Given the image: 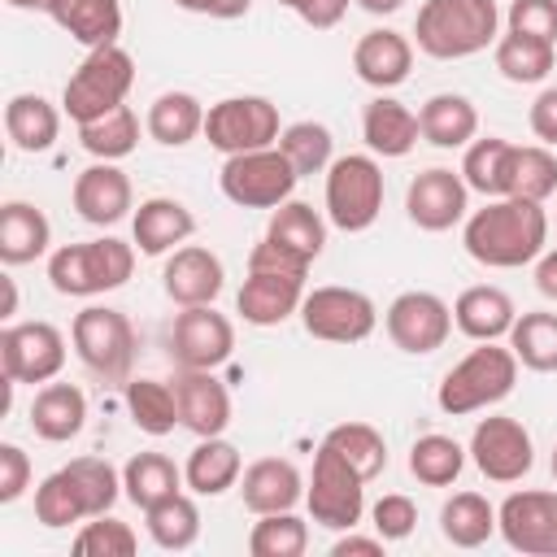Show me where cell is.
Listing matches in <instances>:
<instances>
[{
  "instance_id": "6da1fadb",
  "label": "cell",
  "mask_w": 557,
  "mask_h": 557,
  "mask_svg": "<svg viewBox=\"0 0 557 557\" xmlns=\"http://www.w3.org/2000/svg\"><path fill=\"white\" fill-rule=\"evenodd\" d=\"M461 244L487 270H522L548 248V213L535 200L492 196L483 209L466 213Z\"/></svg>"
},
{
  "instance_id": "7a4b0ae2",
  "label": "cell",
  "mask_w": 557,
  "mask_h": 557,
  "mask_svg": "<svg viewBox=\"0 0 557 557\" xmlns=\"http://www.w3.org/2000/svg\"><path fill=\"white\" fill-rule=\"evenodd\" d=\"M418 52L435 61H461L500 39L496 0H422L413 17Z\"/></svg>"
},
{
  "instance_id": "3957f363",
  "label": "cell",
  "mask_w": 557,
  "mask_h": 557,
  "mask_svg": "<svg viewBox=\"0 0 557 557\" xmlns=\"http://www.w3.org/2000/svg\"><path fill=\"white\" fill-rule=\"evenodd\" d=\"M518 383V357L509 344L500 339H487L479 348H470L440 383L435 392V405L440 413L448 418H466V413H479V409H492L500 405Z\"/></svg>"
},
{
  "instance_id": "277c9868",
  "label": "cell",
  "mask_w": 557,
  "mask_h": 557,
  "mask_svg": "<svg viewBox=\"0 0 557 557\" xmlns=\"http://www.w3.org/2000/svg\"><path fill=\"white\" fill-rule=\"evenodd\" d=\"M131 274H135V244L117 235L61 244L48 257V283L61 296H100V292L122 287Z\"/></svg>"
},
{
  "instance_id": "5b68a950",
  "label": "cell",
  "mask_w": 557,
  "mask_h": 557,
  "mask_svg": "<svg viewBox=\"0 0 557 557\" xmlns=\"http://www.w3.org/2000/svg\"><path fill=\"white\" fill-rule=\"evenodd\" d=\"M135 87V61L122 44H104V48H87V57L78 61V70L65 78L61 91V109L83 126L104 117L109 109L126 104Z\"/></svg>"
},
{
  "instance_id": "8992f818",
  "label": "cell",
  "mask_w": 557,
  "mask_h": 557,
  "mask_svg": "<svg viewBox=\"0 0 557 557\" xmlns=\"http://www.w3.org/2000/svg\"><path fill=\"white\" fill-rule=\"evenodd\" d=\"M383 165L374 152H348L326 165V222L344 235H361L383 213Z\"/></svg>"
},
{
  "instance_id": "52a82bcc",
  "label": "cell",
  "mask_w": 557,
  "mask_h": 557,
  "mask_svg": "<svg viewBox=\"0 0 557 557\" xmlns=\"http://www.w3.org/2000/svg\"><path fill=\"white\" fill-rule=\"evenodd\" d=\"M70 344H74V357L87 366V374H96L104 383H126L131 379L139 339H135V326L122 309L87 305L70 322Z\"/></svg>"
},
{
  "instance_id": "ba28073f",
  "label": "cell",
  "mask_w": 557,
  "mask_h": 557,
  "mask_svg": "<svg viewBox=\"0 0 557 557\" xmlns=\"http://www.w3.org/2000/svg\"><path fill=\"white\" fill-rule=\"evenodd\" d=\"M305 505H309V518L326 531H352L366 513V479L326 440L313 453V470H309V483H305Z\"/></svg>"
},
{
  "instance_id": "9c48e42d",
  "label": "cell",
  "mask_w": 557,
  "mask_h": 557,
  "mask_svg": "<svg viewBox=\"0 0 557 557\" xmlns=\"http://www.w3.org/2000/svg\"><path fill=\"white\" fill-rule=\"evenodd\" d=\"M296 183L300 174L278 144L257 148V152H235L222 161V174H218L222 196L239 209H278L283 200H292Z\"/></svg>"
},
{
  "instance_id": "30bf717a",
  "label": "cell",
  "mask_w": 557,
  "mask_h": 557,
  "mask_svg": "<svg viewBox=\"0 0 557 557\" xmlns=\"http://www.w3.org/2000/svg\"><path fill=\"white\" fill-rule=\"evenodd\" d=\"M278 135H283L278 104L270 96H226V100L209 104V113H205V139L222 157L270 148V144H278Z\"/></svg>"
},
{
  "instance_id": "8fae6325",
  "label": "cell",
  "mask_w": 557,
  "mask_h": 557,
  "mask_svg": "<svg viewBox=\"0 0 557 557\" xmlns=\"http://www.w3.org/2000/svg\"><path fill=\"white\" fill-rule=\"evenodd\" d=\"M300 326L313 339H322V344H361V339L374 335L379 309H374V300L366 292L326 283V287L305 292V300H300Z\"/></svg>"
},
{
  "instance_id": "7c38bea8",
  "label": "cell",
  "mask_w": 557,
  "mask_h": 557,
  "mask_svg": "<svg viewBox=\"0 0 557 557\" xmlns=\"http://www.w3.org/2000/svg\"><path fill=\"white\" fill-rule=\"evenodd\" d=\"M383 326H387V339L400 352L426 357V352H435V348L448 344V335H453V305L444 296H435V292L413 287V292H400L387 305Z\"/></svg>"
},
{
  "instance_id": "4fadbf2b",
  "label": "cell",
  "mask_w": 557,
  "mask_h": 557,
  "mask_svg": "<svg viewBox=\"0 0 557 557\" xmlns=\"http://www.w3.org/2000/svg\"><path fill=\"white\" fill-rule=\"evenodd\" d=\"M470 461L479 466L483 479L492 483H518L531 474L535 466V444H531V431L509 418V413H492V418H479V426L470 431Z\"/></svg>"
},
{
  "instance_id": "5bb4252c",
  "label": "cell",
  "mask_w": 557,
  "mask_h": 557,
  "mask_svg": "<svg viewBox=\"0 0 557 557\" xmlns=\"http://www.w3.org/2000/svg\"><path fill=\"white\" fill-rule=\"evenodd\" d=\"M496 531L513 553L557 557V492L522 487L496 505Z\"/></svg>"
},
{
  "instance_id": "9a60e30c",
  "label": "cell",
  "mask_w": 557,
  "mask_h": 557,
  "mask_svg": "<svg viewBox=\"0 0 557 557\" xmlns=\"http://www.w3.org/2000/svg\"><path fill=\"white\" fill-rule=\"evenodd\" d=\"M0 370L13 383H52L65 370V335L52 322H9L0 331Z\"/></svg>"
},
{
  "instance_id": "2e32d148",
  "label": "cell",
  "mask_w": 557,
  "mask_h": 557,
  "mask_svg": "<svg viewBox=\"0 0 557 557\" xmlns=\"http://www.w3.org/2000/svg\"><path fill=\"white\" fill-rule=\"evenodd\" d=\"M235 352V322L213 305H191L170 326V361L183 370H218Z\"/></svg>"
},
{
  "instance_id": "e0dca14e",
  "label": "cell",
  "mask_w": 557,
  "mask_h": 557,
  "mask_svg": "<svg viewBox=\"0 0 557 557\" xmlns=\"http://www.w3.org/2000/svg\"><path fill=\"white\" fill-rule=\"evenodd\" d=\"M405 213L418 231H453L457 222H466L470 213V187L461 178V170H448V165H431L422 174L409 178L405 187Z\"/></svg>"
},
{
  "instance_id": "ac0fdd59",
  "label": "cell",
  "mask_w": 557,
  "mask_h": 557,
  "mask_svg": "<svg viewBox=\"0 0 557 557\" xmlns=\"http://www.w3.org/2000/svg\"><path fill=\"white\" fill-rule=\"evenodd\" d=\"M161 287L165 296L178 305V309H191V305H213L226 287V265L213 248L205 244H183L165 257L161 265Z\"/></svg>"
},
{
  "instance_id": "d6986e66",
  "label": "cell",
  "mask_w": 557,
  "mask_h": 557,
  "mask_svg": "<svg viewBox=\"0 0 557 557\" xmlns=\"http://www.w3.org/2000/svg\"><path fill=\"white\" fill-rule=\"evenodd\" d=\"M178 400V426H187L196 440L222 435L231 426V392L213 370H174L170 379Z\"/></svg>"
},
{
  "instance_id": "ffe728a7",
  "label": "cell",
  "mask_w": 557,
  "mask_h": 557,
  "mask_svg": "<svg viewBox=\"0 0 557 557\" xmlns=\"http://www.w3.org/2000/svg\"><path fill=\"white\" fill-rule=\"evenodd\" d=\"M74 213L91 226H117L131 209H135V187L126 178V170H117V161H91L74 187H70Z\"/></svg>"
},
{
  "instance_id": "44dd1931",
  "label": "cell",
  "mask_w": 557,
  "mask_h": 557,
  "mask_svg": "<svg viewBox=\"0 0 557 557\" xmlns=\"http://www.w3.org/2000/svg\"><path fill=\"white\" fill-rule=\"evenodd\" d=\"M300 300H305V274L248 270L244 287L235 292V313L248 326H278L292 313H300Z\"/></svg>"
},
{
  "instance_id": "7402d4cb",
  "label": "cell",
  "mask_w": 557,
  "mask_h": 557,
  "mask_svg": "<svg viewBox=\"0 0 557 557\" xmlns=\"http://www.w3.org/2000/svg\"><path fill=\"white\" fill-rule=\"evenodd\" d=\"M352 70L366 87L374 91H392L409 78L413 70V39L392 30V26H374L352 44Z\"/></svg>"
},
{
  "instance_id": "603a6c76",
  "label": "cell",
  "mask_w": 557,
  "mask_h": 557,
  "mask_svg": "<svg viewBox=\"0 0 557 557\" xmlns=\"http://www.w3.org/2000/svg\"><path fill=\"white\" fill-rule=\"evenodd\" d=\"M196 235V218L183 200L174 196H148L139 200V209L131 213V244L144 257H170L174 248H183Z\"/></svg>"
},
{
  "instance_id": "cb8c5ba5",
  "label": "cell",
  "mask_w": 557,
  "mask_h": 557,
  "mask_svg": "<svg viewBox=\"0 0 557 557\" xmlns=\"http://www.w3.org/2000/svg\"><path fill=\"white\" fill-rule=\"evenodd\" d=\"M239 496H244V509L252 518L257 513H283V509H296L305 500V474L287 457H257L239 474Z\"/></svg>"
},
{
  "instance_id": "d4e9b609",
  "label": "cell",
  "mask_w": 557,
  "mask_h": 557,
  "mask_svg": "<svg viewBox=\"0 0 557 557\" xmlns=\"http://www.w3.org/2000/svg\"><path fill=\"white\" fill-rule=\"evenodd\" d=\"M513 296L505 287H492V283H474L466 287L457 300H453V326L474 339V344H487V339H509L513 331Z\"/></svg>"
},
{
  "instance_id": "484cf974",
  "label": "cell",
  "mask_w": 557,
  "mask_h": 557,
  "mask_svg": "<svg viewBox=\"0 0 557 557\" xmlns=\"http://www.w3.org/2000/svg\"><path fill=\"white\" fill-rule=\"evenodd\" d=\"M361 139H366V148H370L374 157H387V161L409 157L413 144L422 139L418 113H413L409 104H400L396 96L379 91V96L361 109Z\"/></svg>"
},
{
  "instance_id": "4316f807",
  "label": "cell",
  "mask_w": 557,
  "mask_h": 557,
  "mask_svg": "<svg viewBox=\"0 0 557 557\" xmlns=\"http://www.w3.org/2000/svg\"><path fill=\"white\" fill-rule=\"evenodd\" d=\"M87 426V396L74 383H44L30 400V431L48 444H70Z\"/></svg>"
},
{
  "instance_id": "83f0119b",
  "label": "cell",
  "mask_w": 557,
  "mask_h": 557,
  "mask_svg": "<svg viewBox=\"0 0 557 557\" xmlns=\"http://www.w3.org/2000/svg\"><path fill=\"white\" fill-rule=\"evenodd\" d=\"M418 131L431 148H466L479 135V109L461 91H435L418 109Z\"/></svg>"
},
{
  "instance_id": "f1b7e54d",
  "label": "cell",
  "mask_w": 557,
  "mask_h": 557,
  "mask_svg": "<svg viewBox=\"0 0 557 557\" xmlns=\"http://www.w3.org/2000/svg\"><path fill=\"white\" fill-rule=\"evenodd\" d=\"M52 244V222L30 200H4L0 205V261L4 265H30Z\"/></svg>"
},
{
  "instance_id": "f546056e",
  "label": "cell",
  "mask_w": 557,
  "mask_h": 557,
  "mask_svg": "<svg viewBox=\"0 0 557 557\" xmlns=\"http://www.w3.org/2000/svg\"><path fill=\"white\" fill-rule=\"evenodd\" d=\"M557 191V152L544 144H509L500 170V196L544 205Z\"/></svg>"
},
{
  "instance_id": "4dcf8cb0",
  "label": "cell",
  "mask_w": 557,
  "mask_h": 557,
  "mask_svg": "<svg viewBox=\"0 0 557 557\" xmlns=\"http://www.w3.org/2000/svg\"><path fill=\"white\" fill-rule=\"evenodd\" d=\"M4 135L17 152H48L61 135V109L52 100H44L39 91H17L4 104Z\"/></svg>"
},
{
  "instance_id": "1f68e13d",
  "label": "cell",
  "mask_w": 557,
  "mask_h": 557,
  "mask_svg": "<svg viewBox=\"0 0 557 557\" xmlns=\"http://www.w3.org/2000/svg\"><path fill=\"white\" fill-rule=\"evenodd\" d=\"M239 474H244V457L222 435H205L183 461V479L196 496H222L239 483Z\"/></svg>"
},
{
  "instance_id": "d6a6232c",
  "label": "cell",
  "mask_w": 557,
  "mask_h": 557,
  "mask_svg": "<svg viewBox=\"0 0 557 557\" xmlns=\"http://www.w3.org/2000/svg\"><path fill=\"white\" fill-rule=\"evenodd\" d=\"M48 17L83 48H104L122 35V0H52Z\"/></svg>"
},
{
  "instance_id": "836d02e7",
  "label": "cell",
  "mask_w": 557,
  "mask_h": 557,
  "mask_svg": "<svg viewBox=\"0 0 557 557\" xmlns=\"http://www.w3.org/2000/svg\"><path fill=\"white\" fill-rule=\"evenodd\" d=\"M205 104L191 96V91H161L152 104H148V117H144V131L161 144V148H183L191 144L196 135H205Z\"/></svg>"
},
{
  "instance_id": "e575fe53",
  "label": "cell",
  "mask_w": 557,
  "mask_h": 557,
  "mask_svg": "<svg viewBox=\"0 0 557 557\" xmlns=\"http://www.w3.org/2000/svg\"><path fill=\"white\" fill-rule=\"evenodd\" d=\"M265 235L313 265L322 257V248H326V218L305 200H283L278 209H270Z\"/></svg>"
},
{
  "instance_id": "d590c367",
  "label": "cell",
  "mask_w": 557,
  "mask_h": 557,
  "mask_svg": "<svg viewBox=\"0 0 557 557\" xmlns=\"http://www.w3.org/2000/svg\"><path fill=\"white\" fill-rule=\"evenodd\" d=\"M183 470L165 457V453H135L126 466H122V496L135 505V509H152L161 505L165 496L183 492Z\"/></svg>"
},
{
  "instance_id": "8d00e7d4",
  "label": "cell",
  "mask_w": 557,
  "mask_h": 557,
  "mask_svg": "<svg viewBox=\"0 0 557 557\" xmlns=\"http://www.w3.org/2000/svg\"><path fill=\"white\" fill-rule=\"evenodd\" d=\"M440 535L453 548H479L496 535V505L479 492H453L440 505Z\"/></svg>"
},
{
  "instance_id": "74e56055",
  "label": "cell",
  "mask_w": 557,
  "mask_h": 557,
  "mask_svg": "<svg viewBox=\"0 0 557 557\" xmlns=\"http://www.w3.org/2000/svg\"><path fill=\"white\" fill-rule=\"evenodd\" d=\"M492 57H496L500 78H509V83H518V87H531V83H544V78L553 74V65H557V44H544V39L505 30V35L492 44Z\"/></svg>"
},
{
  "instance_id": "f35d334b",
  "label": "cell",
  "mask_w": 557,
  "mask_h": 557,
  "mask_svg": "<svg viewBox=\"0 0 557 557\" xmlns=\"http://www.w3.org/2000/svg\"><path fill=\"white\" fill-rule=\"evenodd\" d=\"M78 144L96 161H122V157H131L139 148V113L131 104H117L104 117L83 122L78 126Z\"/></svg>"
},
{
  "instance_id": "ab89813d",
  "label": "cell",
  "mask_w": 557,
  "mask_h": 557,
  "mask_svg": "<svg viewBox=\"0 0 557 557\" xmlns=\"http://www.w3.org/2000/svg\"><path fill=\"white\" fill-rule=\"evenodd\" d=\"M144 527H148V540L165 553H183L200 540V509L187 492H174L165 496L161 505L144 509Z\"/></svg>"
},
{
  "instance_id": "60d3db41",
  "label": "cell",
  "mask_w": 557,
  "mask_h": 557,
  "mask_svg": "<svg viewBox=\"0 0 557 557\" xmlns=\"http://www.w3.org/2000/svg\"><path fill=\"white\" fill-rule=\"evenodd\" d=\"M509 348H513L518 366H527L535 374H557V313H548V309L518 313L513 331H509Z\"/></svg>"
},
{
  "instance_id": "b9f144b4",
  "label": "cell",
  "mask_w": 557,
  "mask_h": 557,
  "mask_svg": "<svg viewBox=\"0 0 557 557\" xmlns=\"http://www.w3.org/2000/svg\"><path fill=\"white\" fill-rule=\"evenodd\" d=\"M466 448L453 440V435H418L413 448H409V474L422 483V487H453L466 470Z\"/></svg>"
},
{
  "instance_id": "7bdbcfd3",
  "label": "cell",
  "mask_w": 557,
  "mask_h": 557,
  "mask_svg": "<svg viewBox=\"0 0 557 557\" xmlns=\"http://www.w3.org/2000/svg\"><path fill=\"white\" fill-rule=\"evenodd\" d=\"M126 413L144 435H170L178 426V400L174 387L161 379H126Z\"/></svg>"
},
{
  "instance_id": "ee69618b",
  "label": "cell",
  "mask_w": 557,
  "mask_h": 557,
  "mask_svg": "<svg viewBox=\"0 0 557 557\" xmlns=\"http://www.w3.org/2000/svg\"><path fill=\"white\" fill-rule=\"evenodd\" d=\"M35 522L48 527V531H65L74 522H87V505H83V492L78 483L70 479V470H52L39 487H35Z\"/></svg>"
},
{
  "instance_id": "f6af8a7d",
  "label": "cell",
  "mask_w": 557,
  "mask_h": 557,
  "mask_svg": "<svg viewBox=\"0 0 557 557\" xmlns=\"http://www.w3.org/2000/svg\"><path fill=\"white\" fill-rule=\"evenodd\" d=\"M322 440H326L331 448H339V453L357 466V474H361L366 483L387 470V440H383V431L370 426V422H339V426H331Z\"/></svg>"
},
{
  "instance_id": "bcb514c9",
  "label": "cell",
  "mask_w": 557,
  "mask_h": 557,
  "mask_svg": "<svg viewBox=\"0 0 557 557\" xmlns=\"http://www.w3.org/2000/svg\"><path fill=\"white\" fill-rule=\"evenodd\" d=\"M309 548V527L296 518V509L283 513H257L248 531V553L252 557H300Z\"/></svg>"
},
{
  "instance_id": "7dc6e473",
  "label": "cell",
  "mask_w": 557,
  "mask_h": 557,
  "mask_svg": "<svg viewBox=\"0 0 557 557\" xmlns=\"http://www.w3.org/2000/svg\"><path fill=\"white\" fill-rule=\"evenodd\" d=\"M278 148L287 152V161L296 165L300 178H305V174H322V170L335 161V135H331V126H322V122H313V117L283 126Z\"/></svg>"
},
{
  "instance_id": "c3c4849f",
  "label": "cell",
  "mask_w": 557,
  "mask_h": 557,
  "mask_svg": "<svg viewBox=\"0 0 557 557\" xmlns=\"http://www.w3.org/2000/svg\"><path fill=\"white\" fill-rule=\"evenodd\" d=\"M65 470H70V479H74L78 492H83L87 518H100V513H109V509L117 505V496H122V474H117L104 457H74V461H65Z\"/></svg>"
},
{
  "instance_id": "681fc988",
  "label": "cell",
  "mask_w": 557,
  "mask_h": 557,
  "mask_svg": "<svg viewBox=\"0 0 557 557\" xmlns=\"http://www.w3.org/2000/svg\"><path fill=\"white\" fill-rule=\"evenodd\" d=\"M505 152H509V139L500 135H487V139H470L466 144V157H461V178L470 191L479 196H500V170H505Z\"/></svg>"
},
{
  "instance_id": "f907efd6",
  "label": "cell",
  "mask_w": 557,
  "mask_h": 557,
  "mask_svg": "<svg viewBox=\"0 0 557 557\" xmlns=\"http://www.w3.org/2000/svg\"><path fill=\"white\" fill-rule=\"evenodd\" d=\"M135 548H139V535L131 531V522H122L113 513L87 518L83 531L74 535V553L78 557H131Z\"/></svg>"
},
{
  "instance_id": "816d5d0a",
  "label": "cell",
  "mask_w": 557,
  "mask_h": 557,
  "mask_svg": "<svg viewBox=\"0 0 557 557\" xmlns=\"http://www.w3.org/2000/svg\"><path fill=\"white\" fill-rule=\"evenodd\" d=\"M370 527H374L387 544L409 540L413 527H418V505H413L405 492H387V496H379V500L370 505Z\"/></svg>"
},
{
  "instance_id": "f5cc1de1",
  "label": "cell",
  "mask_w": 557,
  "mask_h": 557,
  "mask_svg": "<svg viewBox=\"0 0 557 557\" xmlns=\"http://www.w3.org/2000/svg\"><path fill=\"white\" fill-rule=\"evenodd\" d=\"M513 35H531L544 44H557V0H513L505 13Z\"/></svg>"
},
{
  "instance_id": "db71d44e",
  "label": "cell",
  "mask_w": 557,
  "mask_h": 557,
  "mask_svg": "<svg viewBox=\"0 0 557 557\" xmlns=\"http://www.w3.org/2000/svg\"><path fill=\"white\" fill-rule=\"evenodd\" d=\"M30 474H35V470H30L26 448L13 444V440H4V444H0V505L22 500L26 487H30Z\"/></svg>"
},
{
  "instance_id": "11a10c76",
  "label": "cell",
  "mask_w": 557,
  "mask_h": 557,
  "mask_svg": "<svg viewBox=\"0 0 557 557\" xmlns=\"http://www.w3.org/2000/svg\"><path fill=\"white\" fill-rule=\"evenodd\" d=\"M248 270H283V274H309V261L287 252L283 244H274L270 235H261L248 252Z\"/></svg>"
},
{
  "instance_id": "9f6ffc18",
  "label": "cell",
  "mask_w": 557,
  "mask_h": 557,
  "mask_svg": "<svg viewBox=\"0 0 557 557\" xmlns=\"http://www.w3.org/2000/svg\"><path fill=\"white\" fill-rule=\"evenodd\" d=\"M531 135L544 144V148H557V87H544L535 100H531Z\"/></svg>"
},
{
  "instance_id": "6f0895ef",
  "label": "cell",
  "mask_w": 557,
  "mask_h": 557,
  "mask_svg": "<svg viewBox=\"0 0 557 557\" xmlns=\"http://www.w3.org/2000/svg\"><path fill=\"white\" fill-rule=\"evenodd\" d=\"M348 4H352V0H296L292 13H296L305 26H313V30H331V26L344 22Z\"/></svg>"
},
{
  "instance_id": "680465c9",
  "label": "cell",
  "mask_w": 557,
  "mask_h": 557,
  "mask_svg": "<svg viewBox=\"0 0 557 557\" xmlns=\"http://www.w3.org/2000/svg\"><path fill=\"white\" fill-rule=\"evenodd\" d=\"M174 4L187 13H200V17H218V22H235L252 9V0H174Z\"/></svg>"
},
{
  "instance_id": "91938a15",
  "label": "cell",
  "mask_w": 557,
  "mask_h": 557,
  "mask_svg": "<svg viewBox=\"0 0 557 557\" xmlns=\"http://www.w3.org/2000/svg\"><path fill=\"white\" fill-rule=\"evenodd\" d=\"M383 535L374 531V535H357V531H344L335 544H331V557H379L383 553Z\"/></svg>"
},
{
  "instance_id": "94428289",
  "label": "cell",
  "mask_w": 557,
  "mask_h": 557,
  "mask_svg": "<svg viewBox=\"0 0 557 557\" xmlns=\"http://www.w3.org/2000/svg\"><path fill=\"white\" fill-rule=\"evenodd\" d=\"M535 292L544 300H557V248H544L535 257Z\"/></svg>"
},
{
  "instance_id": "6125c7cd",
  "label": "cell",
  "mask_w": 557,
  "mask_h": 557,
  "mask_svg": "<svg viewBox=\"0 0 557 557\" xmlns=\"http://www.w3.org/2000/svg\"><path fill=\"white\" fill-rule=\"evenodd\" d=\"M357 9H366V13H374V17H387V13H396V9H405V0H352Z\"/></svg>"
},
{
  "instance_id": "be15d7a7",
  "label": "cell",
  "mask_w": 557,
  "mask_h": 557,
  "mask_svg": "<svg viewBox=\"0 0 557 557\" xmlns=\"http://www.w3.org/2000/svg\"><path fill=\"white\" fill-rule=\"evenodd\" d=\"M0 283H4V318H13V313H17V283H13L9 274H4Z\"/></svg>"
},
{
  "instance_id": "e7e4bbea",
  "label": "cell",
  "mask_w": 557,
  "mask_h": 557,
  "mask_svg": "<svg viewBox=\"0 0 557 557\" xmlns=\"http://www.w3.org/2000/svg\"><path fill=\"white\" fill-rule=\"evenodd\" d=\"M9 9H39V13H48L52 9V0H4Z\"/></svg>"
},
{
  "instance_id": "03108f58",
  "label": "cell",
  "mask_w": 557,
  "mask_h": 557,
  "mask_svg": "<svg viewBox=\"0 0 557 557\" xmlns=\"http://www.w3.org/2000/svg\"><path fill=\"white\" fill-rule=\"evenodd\" d=\"M553 479H557V448H553Z\"/></svg>"
},
{
  "instance_id": "003e7915",
  "label": "cell",
  "mask_w": 557,
  "mask_h": 557,
  "mask_svg": "<svg viewBox=\"0 0 557 557\" xmlns=\"http://www.w3.org/2000/svg\"><path fill=\"white\" fill-rule=\"evenodd\" d=\"M278 4H287V9H296V0H278Z\"/></svg>"
}]
</instances>
